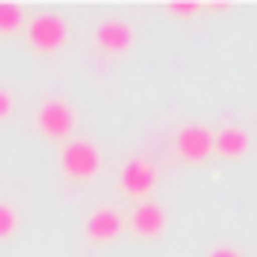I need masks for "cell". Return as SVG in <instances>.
Instances as JSON below:
<instances>
[{
	"mask_svg": "<svg viewBox=\"0 0 257 257\" xmlns=\"http://www.w3.org/2000/svg\"><path fill=\"white\" fill-rule=\"evenodd\" d=\"M61 170L72 182H91L102 170V152H98L91 140H68L61 152Z\"/></svg>",
	"mask_w": 257,
	"mask_h": 257,
	"instance_id": "cell-1",
	"label": "cell"
},
{
	"mask_svg": "<svg viewBox=\"0 0 257 257\" xmlns=\"http://www.w3.org/2000/svg\"><path fill=\"white\" fill-rule=\"evenodd\" d=\"M27 42L38 53H57V49L68 42V23H64L57 12H42V16L27 19Z\"/></svg>",
	"mask_w": 257,
	"mask_h": 257,
	"instance_id": "cell-2",
	"label": "cell"
},
{
	"mask_svg": "<svg viewBox=\"0 0 257 257\" xmlns=\"http://www.w3.org/2000/svg\"><path fill=\"white\" fill-rule=\"evenodd\" d=\"M72 125H76V113L64 98H46V102L38 106V128L49 140H64L72 133Z\"/></svg>",
	"mask_w": 257,
	"mask_h": 257,
	"instance_id": "cell-3",
	"label": "cell"
},
{
	"mask_svg": "<svg viewBox=\"0 0 257 257\" xmlns=\"http://www.w3.org/2000/svg\"><path fill=\"white\" fill-rule=\"evenodd\" d=\"M174 140H178V155H182L185 163H204L216 152V133L204 128V125H185Z\"/></svg>",
	"mask_w": 257,
	"mask_h": 257,
	"instance_id": "cell-4",
	"label": "cell"
},
{
	"mask_svg": "<svg viewBox=\"0 0 257 257\" xmlns=\"http://www.w3.org/2000/svg\"><path fill=\"white\" fill-rule=\"evenodd\" d=\"M117 185L128 193V197H148L155 189V167L148 159H128L117 174Z\"/></svg>",
	"mask_w": 257,
	"mask_h": 257,
	"instance_id": "cell-5",
	"label": "cell"
},
{
	"mask_svg": "<svg viewBox=\"0 0 257 257\" xmlns=\"http://www.w3.org/2000/svg\"><path fill=\"white\" fill-rule=\"evenodd\" d=\"M95 46L102 49V53H128V49H133V27H128L125 19H117V16L102 19L98 31H95Z\"/></svg>",
	"mask_w": 257,
	"mask_h": 257,
	"instance_id": "cell-6",
	"label": "cell"
},
{
	"mask_svg": "<svg viewBox=\"0 0 257 257\" xmlns=\"http://www.w3.org/2000/svg\"><path fill=\"white\" fill-rule=\"evenodd\" d=\"M128 227H133L140 238H159V234L167 231V212H163L159 201H140L137 208H133Z\"/></svg>",
	"mask_w": 257,
	"mask_h": 257,
	"instance_id": "cell-7",
	"label": "cell"
},
{
	"mask_svg": "<svg viewBox=\"0 0 257 257\" xmlns=\"http://www.w3.org/2000/svg\"><path fill=\"white\" fill-rule=\"evenodd\" d=\"M83 231H87L91 242H113L121 234V216L113 208H98V212L87 216V227H83Z\"/></svg>",
	"mask_w": 257,
	"mask_h": 257,
	"instance_id": "cell-8",
	"label": "cell"
},
{
	"mask_svg": "<svg viewBox=\"0 0 257 257\" xmlns=\"http://www.w3.org/2000/svg\"><path fill=\"white\" fill-rule=\"evenodd\" d=\"M246 152H249V137H246V128H238V125H223V128H216V155H223V159H242Z\"/></svg>",
	"mask_w": 257,
	"mask_h": 257,
	"instance_id": "cell-9",
	"label": "cell"
},
{
	"mask_svg": "<svg viewBox=\"0 0 257 257\" xmlns=\"http://www.w3.org/2000/svg\"><path fill=\"white\" fill-rule=\"evenodd\" d=\"M19 27H27V16L19 4H0V34H12L19 31Z\"/></svg>",
	"mask_w": 257,
	"mask_h": 257,
	"instance_id": "cell-10",
	"label": "cell"
},
{
	"mask_svg": "<svg viewBox=\"0 0 257 257\" xmlns=\"http://www.w3.org/2000/svg\"><path fill=\"white\" fill-rule=\"evenodd\" d=\"M16 227H19L16 208H12L8 201H0V238H12V234H16Z\"/></svg>",
	"mask_w": 257,
	"mask_h": 257,
	"instance_id": "cell-11",
	"label": "cell"
},
{
	"mask_svg": "<svg viewBox=\"0 0 257 257\" xmlns=\"http://www.w3.org/2000/svg\"><path fill=\"white\" fill-rule=\"evenodd\" d=\"M167 12H170V16H185V19H189V16L201 12V4H193V0H170Z\"/></svg>",
	"mask_w": 257,
	"mask_h": 257,
	"instance_id": "cell-12",
	"label": "cell"
},
{
	"mask_svg": "<svg viewBox=\"0 0 257 257\" xmlns=\"http://www.w3.org/2000/svg\"><path fill=\"white\" fill-rule=\"evenodd\" d=\"M8 113H12V95H8L4 87H0V121L8 117Z\"/></svg>",
	"mask_w": 257,
	"mask_h": 257,
	"instance_id": "cell-13",
	"label": "cell"
},
{
	"mask_svg": "<svg viewBox=\"0 0 257 257\" xmlns=\"http://www.w3.org/2000/svg\"><path fill=\"white\" fill-rule=\"evenodd\" d=\"M208 257H242V253H238L234 246H216V249H212Z\"/></svg>",
	"mask_w": 257,
	"mask_h": 257,
	"instance_id": "cell-14",
	"label": "cell"
}]
</instances>
